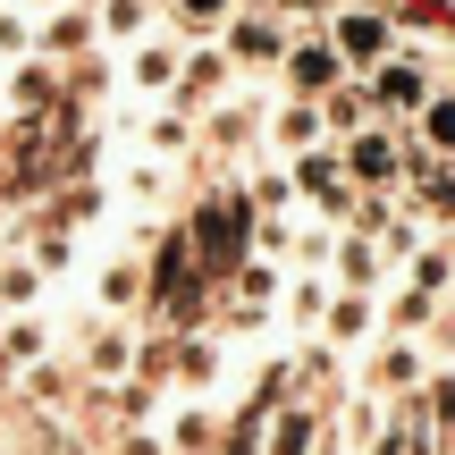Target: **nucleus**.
<instances>
[{"instance_id": "nucleus-1", "label": "nucleus", "mask_w": 455, "mask_h": 455, "mask_svg": "<svg viewBox=\"0 0 455 455\" xmlns=\"http://www.w3.org/2000/svg\"><path fill=\"white\" fill-rule=\"evenodd\" d=\"M287 178H295V203H304L312 220H329V228H346V220H355V178H346L338 144L295 152V161H287Z\"/></svg>"}, {"instance_id": "nucleus-2", "label": "nucleus", "mask_w": 455, "mask_h": 455, "mask_svg": "<svg viewBox=\"0 0 455 455\" xmlns=\"http://www.w3.org/2000/svg\"><path fill=\"white\" fill-rule=\"evenodd\" d=\"M422 379H430V338H379L371 355H363V388H371L379 405H405Z\"/></svg>"}, {"instance_id": "nucleus-3", "label": "nucleus", "mask_w": 455, "mask_h": 455, "mask_svg": "<svg viewBox=\"0 0 455 455\" xmlns=\"http://www.w3.org/2000/svg\"><path fill=\"white\" fill-rule=\"evenodd\" d=\"M338 161H346V178H355V186H371V195H396V178H405V144L388 135V118H371L363 135H346V144H338Z\"/></svg>"}, {"instance_id": "nucleus-4", "label": "nucleus", "mask_w": 455, "mask_h": 455, "mask_svg": "<svg viewBox=\"0 0 455 455\" xmlns=\"http://www.w3.org/2000/svg\"><path fill=\"white\" fill-rule=\"evenodd\" d=\"M363 84H371L379 118H413V110H422L430 93H439V76H430V60H422V51H396V60H379V68H371Z\"/></svg>"}, {"instance_id": "nucleus-5", "label": "nucleus", "mask_w": 455, "mask_h": 455, "mask_svg": "<svg viewBox=\"0 0 455 455\" xmlns=\"http://www.w3.org/2000/svg\"><path fill=\"white\" fill-rule=\"evenodd\" d=\"M329 43H338V60L355 68V76H371L379 60H396V17L388 9H338Z\"/></svg>"}, {"instance_id": "nucleus-6", "label": "nucleus", "mask_w": 455, "mask_h": 455, "mask_svg": "<svg viewBox=\"0 0 455 455\" xmlns=\"http://www.w3.org/2000/svg\"><path fill=\"white\" fill-rule=\"evenodd\" d=\"M278 76H287V93H295V101H321L329 84H346L355 68L338 60V43H329V34H295L287 60H278Z\"/></svg>"}, {"instance_id": "nucleus-7", "label": "nucleus", "mask_w": 455, "mask_h": 455, "mask_svg": "<svg viewBox=\"0 0 455 455\" xmlns=\"http://www.w3.org/2000/svg\"><path fill=\"white\" fill-rule=\"evenodd\" d=\"M287 43H295V34L278 26L270 9H253V17H228V26H220V51H228L236 68H278V60H287Z\"/></svg>"}, {"instance_id": "nucleus-8", "label": "nucleus", "mask_w": 455, "mask_h": 455, "mask_svg": "<svg viewBox=\"0 0 455 455\" xmlns=\"http://www.w3.org/2000/svg\"><path fill=\"white\" fill-rule=\"evenodd\" d=\"M405 178H413V212H430V228H455V161H439V152H422V144H405Z\"/></svg>"}, {"instance_id": "nucleus-9", "label": "nucleus", "mask_w": 455, "mask_h": 455, "mask_svg": "<svg viewBox=\"0 0 455 455\" xmlns=\"http://www.w3.org/2000/svg\"><path fill=\"white\" fill-rule=\"evenodd\" d=\"M178 60H186V43L144 34V43H127V84H135L144 101H169V93H178Z\"/></svg>"}, {"instance_id": "nucleus-10", "label": "nucleus", "mask_w": 455, "mask_h": 455, "mask_svg": "<svg viewBox=\"0 0 455 455\" xmlns=\"http://www.w3.org/2000/svg\"><path fill=\"white\" fill-rule=\"evenodd\" d=\"M379 278H388L379 244L363 236V228H338V244H329V287H363V295H379Z\"/></svg>"}, {"instance_id": "nucleus-11", "label": "nucleus", "mask_w": 455, "mask_h": 455, "mask_svg": "<svg viewBox=\"0 0 455 455\" xmlns=\"http://www.w3.org/2000/svg\"><path fill=\"white\" fill-rule=\"evenodd\" d=\"M60 101V76H51V60L34 51V60H17L9 76H0V110L9 118H34V110H51Z\"/></svg>"}, {"instance_id": "nucleus-12", "label": "nucleus", "mask_w": 455, "mask_h": 455, "mask_svg": "<svg viewBox=\"0 0 455 455\" xmlns=\"http://www.w3.org/2000/svg\"><path fill=\"white\" fill-rule=\"evenodd\" d=\"M253 135H261V110L253 101H212V118H195V144H212V152H253Z\"/></svg>"}, {"instance_id": "nucleus-13", "label": "nucleus", "mask_w": 455, "mask_h": 455, "mask_svg": "<svg viewBox=\"0 0 455 455\" xmlns=\"http://www.w3.org/2000/svg\"><path fill=\"white\" fill-rule=\"evenodd\" d=\"M228 68H236V60H228L220 43H186V60H178V101H186V110H195V101H220V93H228Z\"/></svg>"}, {"instance_id": "nucleus-14", "label": "nucleus", "mask_w": 455, "mask_h": 455, "mask_svg": "<svg viewBox=\"0 0 455 455\" xmlns=\"http://www.w3.org/2000/svg\"><path fill=\"white\" fill-rule=\"evenodd\" d=\"M93 43H101V26H93V9H76V0L51 9V17H34V51H43V60H68V51H93Z\"/></svg>"}, {"instance_id": "nucleus-15", "label": "nucleus", "mask_w": 455, "mask_h": 455, "mask_svg": "<svg viewBox=\"0 0 455 455\" xmlns=\"http://www.w3.org/2000/svg\"><path fill=\"white\" fill-rule=\"evenodd\" d=\"M144 152L152 161H186V152H195V110H186L178 93L144 110Z\"/></svg>"}, {"instance_id": "nucleus-16", "label": "nucleus", "mask_w": 455, "mask_h": 455, "mask_svg": "<svg viewBox=\"0 0 455 455\" xmlns=\"http://www.w3.org/2000/svg\"><path fill=\"white\" fill-rule=\"evenodd\" d=\"M371 118H379V101H371V84H363V76H346V84H329V93H321V127H329V144L363 135Z\"/></svg>"}, {"instance_id": "nucleus-17", "label": "nucleus", "mask_w": 455, "mask_h": 455, "mask_svg": "<svg viewBox=\"0 0 455 455\" xmlns=\"http://www.w3.org/2000/svg\"><path fill=\"white\" fill-rule=\"evenodd\" d=\"M371 329H379L371 295H363V287H329V312H321V346H363Z\"/></svg>"}, {"instance_id": "nucleus-18", "label": "nucleus", "mask_w": 455, "mask_h": 455, "mask_svg": "<svg viewBox=\"0 0 455 455\" xmlns=\"http://www.w3.org/2000/svg\"><path fill=\"white\" fill-rule=\"evenodd\" d=\"M135 346H144V338H135V329H93V338H84V379H135V363H144V355H135Z\"/></svg>"}, {"instance_id": "nucleus-19", "label": "nucleus", "mask_w": 455, "mask_h": 455, "mask_svg": "<svg viewBox=\"0 0 455 455\" xmlns=\"http://www.w3.org/2000/svg\"><path fill=\"white\" fill-rule=\"evenodd\" d=\"M261 135H270V144L287 152V161H295V152H312V144H329V127H321V101H287V110H278Z\"/></svg>"}, {"instance_id": "nucleus-20", "label": "nucleus", "mask_w": 455, "mask_h": 455, "mask_svg": "<svg viewBox=\"0 0 455 455\" xmlns=\"http://www.w3.org/2000/svg\"><path fill=\"white\" fill-rule=\"evenodd\" d=\"M405 287H413V295H430V304H447V295H455V244L430 236L422 253L405 261Z\"/></svg>"}, {"instance_id": "nucleus-21", "label": "nucleus", "mask_w": 455, "mask_h": 455, "mask_svg": "<svg viewBox=\"0 0 455 455\" xmlns=\"http://www.w3.org/2000/svg\"><path fill=\"white\" fill-rule=\"evenodd\" d=\"M278 304H287V321L304 329V338H321V312H329V278H321V270L287 278V287H278Z\"/></svg>"}, {"instance_id": "nucleus-22", "label": "nucleus", "mask_w": 455, "mask_h": 455, "mask_svg": "<svg viewBox=\"0 0 455 455\" xmlns=\"http://www.w3.org/2000/svg\"><path fill=\"white\" fill-rule=\"evenodd\" d=\"M93 295H101V312H135L144 304V261H101V278H93Z\"/></svg>"}, {"instance_id": "nucleus-23", "label": "nucleus", "mask_w": 455, "mask_h": 455, "mask_svg": "<svg viewBox=\"0 0 455 455\" xmlns=\"http://www.w3.org/2000/svg\"><path fill=\"white\" fill-rule=\"evenodd\" d=\"M93 26H101V43L127 51V43H144V34H152V0H101Z\"/></svg>"}, {"instance_id": "nucleus-24", "label": "nucleus", "mask_w": 455, "mask_h": 455, "mask_svg": "<svg viewBox=\"0 0 455 455\" xmlns=\"http://www.w3.org/2000/svg\"><path fill=\"white\" fill-rule=\"evenodd\" d=\"M422 152H439V161H455V84H439V93L422 101Z\"/></svg>"}, {"instance_id": "nucleus-25", "label": "nucleus", "mask_w": 455, "mask_h": 455, "mask_svg": "<svg viewBox=\"0 0 455 455\" xmlns=\"http://www.w3.org/2000/svg\"><path fill=\"white\" fill-rule=\"evenodd\" d=\"M244 253H253V261L295 253V220H287V212H253V228H244Z\"/></svg>"}, {"instance_id": "nucleus-26", "label": "nucleus", "mask_w": 455, "mask_h": 455, "mask_svg": "<svg viewBox=\"0 0 455 455\" xmlns=\"http://www.w3.org/2000/svg\"><path fill=\"white\" fill-rule=\"evenodd\" d=\"M34 304H43V270H34V261H0V312L17 321V312H34Z\"/></svg>"}, {"instance_id": "nucleus-27", "label": "nucleus", "mask_w": 455, "mask_h": 455, "mask_svg": "<svg viewBox=\"0 0 455 455\" xmlns=\"http://www.w3.org/2000/svg\"><path fill=\"white\" fill-rule=\"evenodd\" d=\"M169 9H178V34H186V43H212L228 17H236V0H169Z\"/></svg>"}, {"instance_id": "nucleus-28", "label": "nucleus", "mask_w": 455, "mask_h": 455, "mask_svg": "<svg viewBox=\"0 0 455 455\" xmlns=\"http://www.w3.org/2000/svg\"><path fill=\"white\" fill-rule=\"evenodd\" d=\"M212 371H220V346L203 329H186L178 338V388H212Z\"/></svg>"}, {"instance_id": "nucleus-29", "label": "nucleus", "mask_w": 455, "mask_h": 455, "mask_svg": "<svg viewBox=\"0 0 455 455\" xmlns=\"http://www.w3.org/2000/svg\"><path fill=\"white\" fill-rule=\"evenodd\" d=\"M43 321H34V312H17L9 329H0V363H17V371H34V355H43Z\"/></svg>"}, {"instance_id": "nucleus-30", "label": "nucleus", "mask_w": 455, "mask_h": 455, "mask_svg": "<svg viewBox=\"0 0 455 455\" xmlns=\"http://www.w3.org/2000/svg\"><path fill=\"white\" fill-rule=\"evenodd\" d=\"M169 169H178V161H152V152H144V161H135L118 186H127V195L144 203V212H161V203H169Z\"/></svg>"}, {"instance_id": "nucleus-31", "label": "nucleus", "mask_w": 455, "mask_h": 455, "mask_svg": "<svg viewBox=\"0 0 455 455\" xmlns=\"http://www.w3.org/2000/svg\"><path fill=\"white\" fill-rule=\"evenodd\" d=\"M244 203L253 212H295V178L287 169H261V178H244Z\"/></svg>"}, {"instance_id": "nucleus-32", "label": "nucleus", "mask_w": 455, "mask_h": 455, "mask_svg": "<svg viewBox=\"0 0 455 455\" xmlns=\"http://www.w3.org/2000/svg\"><path fill=\"white\" fill-rule=\"evenodd\" d=\"M0 60H34V9H17V0H9V9H0Z\"/></svg>"}, {"instance_id": "nucleus-33", "label": "nucleus", "mask_w": 455, "mask_h": 455, "mask_svg": "<svg viewBox=\"0 0 455 455\" xmlns=\"http://www.w3.org/2000/svg\"><path fill=\"white\" fill-rule=\"evenodd\" d=\"M304 455H355V447H346V439H338V430H329V422H321V439H312Z\"/></svg>"}, {"instance_id": "nucleus-34", "label": "nucleus", "mask_w": 455, "mask_h": 455, "mask_svg": "<svg viewBox=\"0 0 455 455\" xmlns=\"http://www.w3.org/2000/svg\"><path fill=\"white\" fill-rule=\"evenodd\" d=\"M287 17H338V0H287Z\"/></svg>"}, {"instance_id": "nucleus-35", "label": "nucleus", "mask_w": 455, "mask_h": 455, "mask_svg": "<svg viewBox=\"0 0 455 455\" xmlns=\"http://www.w3.org/2000/svg\"><path fill=\"white\" fill-rule=\"evenodd\" d=\"M17 9H34V17H51V9H68V0H17Z\"/></svg>"}, {"instance_id": "nucleus-36", "label": "nucleus", "mask_w": 455, "mask_h": 455, "mask_svg": "<svg viewBox=\"0 0 455 455\" xmlns=\"http://www.w3.org/2000/svg\"><path fill=\"white\" fill-rule=\"evenodd\" d=\"M76 9H101V0H76Z\"/></svg>"}, {"instance_id": "nucleus-37", "label": "nucleus", "mask_w": 455, "mask_h": 455, "mask_svg": "<svg viewBox=\"0 0 455 455\" xmlns=\"http://www.w3.org/2000/svg\"><path fill=\"white\" fill-rule=\"evenodd\" d=\"M447 84H455V76H447Z\"/></svg>"}]
</instances>
